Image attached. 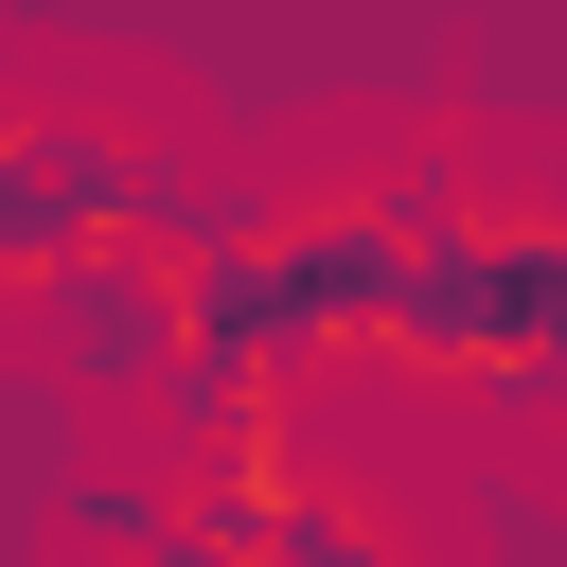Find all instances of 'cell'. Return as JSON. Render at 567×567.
I'll list each match as a JSON object with an SVG mask.
<instances>
[{"label":"cell","mask_w":567,"mask_h":567,"mask_svg":"<svg viewBox=\"0 0 567 567\" xmlns=\"http://www.w3.org/2000/svg\"><path fill=\"white\" fill-rule=\"evenodd\" d=\"M195 478H159V532L142 549H301V567H372L390 549V496L319 478L301 425H230V443H177Z\"/></svg>","instance_id":"cell-1"},{"label":"cell","mask_w":567,"mask_h":567,"mask_svg":"<svg viewBox=\"0 0 567 567\" xmlns=\"http://www.w3.org/2000/svg\"><path fill=\"white\" fill-rule=\"evenodd\" d=\"M18 319H35V354H53L71 390L142 408V390H159V354H177V266H159L142 230H89V248H53V266L18 284Z\"/></svg>","instance_id":"cell-2"}]
</instances>
